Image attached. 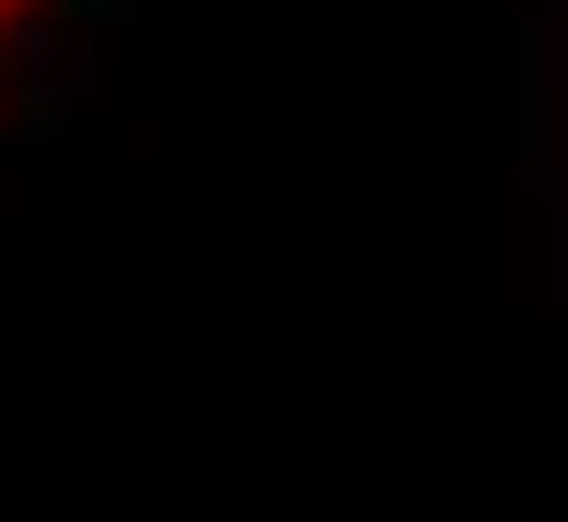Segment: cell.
Wrapping results in <instances>:
<instances>
[{
    "label": "cell",
    "instance_id": "6da1fadb",
    "mask_svg": "<svg viewBox=\"0 0 568 522\" xmlns=\"http://www.w3.org/2000/svg\"><path fill=\"white\" fill-rule=\"evenodd\" d=\"M28 10H37V0H0V37H10V28L28 19Z\"/></svg>",
    "mask_w": 568,
    "mask_h": 522
}]
</instances>
